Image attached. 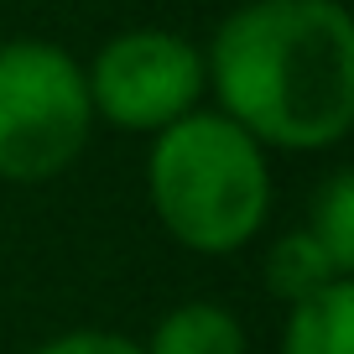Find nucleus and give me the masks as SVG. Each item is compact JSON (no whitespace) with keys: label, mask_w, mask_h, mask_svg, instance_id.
I'll return each instance as SVG.
<instances>
[{"label":"nucleus","mask_w":354,"mask_h":354,"mask_svg":"<svg viewBox=\"0 0 354 354\" xmlns=\"http://www.w3.org/2000/svg\"><path fill=\"white\" fill-rule=\"evenodd\" d=\"M203 78L261 151H328L354 125V21L339 0H245L214 32Z\"/></svg>","instance_id":"nucleus-1"},{"label":"nucleus","mask_w":354,"mask_h":354,"mask_svg":"<svg viewBox=\"0 0 354 354\" xmlns=\"http://www.w3.org/2000/svg\"><path fill=\"white\" fill-rule=\"evenodd\" d=\"M94 110H88L84 63L57 42H0V177L6 183H53L78 162Z\"/></svg>","instance_id":"nucleus-3"},{"label":"nucleus","mask_w":354,"mask_h":354,"mask_svg":"<svg viewBox=\"0 0 354 354\" xmlns=\"http://www.w3.org/2000/svg\"><path fill=\"white\" fill-rule=\"evenodd\" d=\"M146 354H245V328L230 308L219 302H183L162 313L151 339L141 344Z\"/></svg>","instance_id":"nucleus-6"},{"label":"nucleus","mask_w":354,"mask_h":354,"mask_svg":"<svg viewBox=\"0 0 354 354\" xmlns=\"http://www.w3.org/2000/svg\"><path fill=\"white\" fill-rule=\"evenodd\" d=\"M281 354H354V281H333L328 292L287 308Z\"/></svg>","instance_id":"nucleus-7"},{"label":"nucleus","mask_w":354,"mask_h":354,"mask_svg":"<svg viewBox=\"0 0 354 354\" xmlns=\"http://www.w3.org/2000/svg\"><path fill=\"white\" fill-rule=\"evenodd\" d=\"M333 281H354V277H344L339 266H333V255L308 234V224L271 240V250H266V292H271V297L297 308V302L328 292Z\"/></svg>","instance_id":"nucleus-5"},{"label":"nucleus","mask_w":354,"mask_h":354,"mask_svg":"<svg viewBox=\"0 0 354 354\" xmlns=\"http://www.w3.org/2000/svg\"><path fill=\"white\" fill-rule=\"evenodd\" d=\"M146 193L177 245L230 255L250 245L271 214V167L234 120L219 110H193L151 136Z\"/></svg>","instance_id":"nucleus-2"},{"label":"nucleus","mask_w":354,"mask_h":354,"mask_svg":"<svg viewBox=\"0 0 354 354\" xmlns=\"http://www.w3.org/2000/svg\"><path fill=\"white\" fill-rule=\"evenodd\" d=\"M308 234L333 255L344 277H354V172H333L318 188L308 214Z\"/></svg>","instance_id":"nucleus-8"},{"label":"nucleus","mask_w":354,"mask_h":354,"mask_svg":"<svg viewBox=\"0 0 354 354\" xmlns=\"http://www.w3.org/2000/svg\"><path fill=\"white\" fill-rule=\"evenodd\" d=\"M32 354H146V349L136 339H125V333H110V328H73V333L47 339Z\"/></svg>","instance_id":"nucleus-9"},{"label":"nucleus","mask_w":354,"mask_h":354,"mask_svg":"<svg viewBox=\"0 0 354 354\" xmlns=\"http://www.w3.org/2000/svg\"><path fill=\"white\" fill-rule=\"evenodd\" d=\"M84 84L94 120L156 136L198 110L209 78H203V53L188 37L162 32V26H136L94 53V63L84 68Z\"/></svg>","instance_id":"nucleus-4"}]
</instances>
